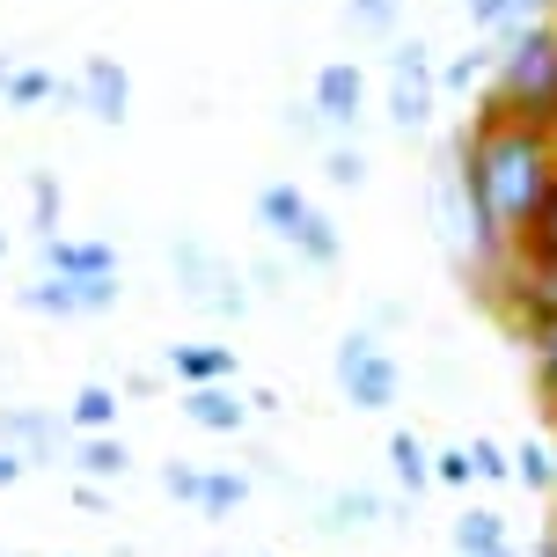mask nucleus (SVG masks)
I'll list each match as a JSON object with an SVG mask.
<instances>
[{"instance_id":"nucleus-34","label":"nucleus","mask_w":557,"mask_h":557,"mask_svg":"<svg viewBox=\"0 0 557 557\" xmlns=\"http://www.w3.org/2000/svg\"><path fill=\"white\" fill-rule=\"evenodd\" d=\"M492 557H513V550H492Z\"/></svg>"},{"instance_id":"nucleus-26","label":"nucleus","mask_w":557,"mask_h":557,"mask_svg":"<svg viewBox=\"0 0 557 557\" xmlns=\"http://www.w3.org/2000/svg\"><path fill=\"white\" fill-rule=\"evenodd\" d=\"M323 176L352 191V184H367V154H360V147H331V154H323Z\"/></svg>"},{"instance_id":"nucleus-10","label":"nucleus","mask_w":557,"mask_h":557,"mask_svg":"<svg viewBox=\"0 0 557 557\" xmlns=\"http://www.w3.org/2000/svg\"><path fill=\"white\" fill-rule=\"evenodd\" d=\"M184 418H191V425H206V433H243L250 396H235L227 382H191V389H184Z\"/></svg>"},{"instance_id":"nucleus-21","label":"nucleus","mask_w":557,"mask_h":557,"mask_svg":"<svg viewBox=\"0 0 557 557\" xmlns=\"http://www.w3.org/2000/svg\"><path fill=\"white\" fill-rule=\"evenodd\" d=\"M389 470L404 476L411 492H418V484H433V455H425V441H418V433H396V441H389Z\"/></svg>"},{"instance_id":"nucleus-19","label":"nucleus","mask_w":557,"mask_h":557,"mask_svg":"<svg viewBox=\"0 0 557 557\" xmlns=\"http://www.w3.org/2000/svg\"><path fill=\"white\" fill-rule=\"evenodd\" d=\"M0 441L15 447V455H23V447H29V462H37V455L52 447V425H45V418H37V411H0Z\"/></svg>"},{"instance_id":"nucleus-30","label":"nucleus","mask_w":557,"mask_h":557,"mask_svg":"<svg viewBox=\"0 0 557 557\" xmlns=\"http://www.w3.org/2000/svg\"><path fill=\"white\" fill-rule=\"evenodd\" d=\"M23 470H29V455H15V447L0 441V492H8V484H15V476H23Z\"/></svg>"},{"instance_id":"nucleus-4","label":"nucleus","mask_w":557,"mask_h":557,"mask_svg":"<svg viewBox=\"0 0 557 557\" xmlns=\"http://www.w3.org/2000/svg\"><path fill=\"white\" fill-rule=\"evenodd\" d=\"M337 389L352 411H389L404 396V367L389 360V345L374 331H345L337 337Z\"/></svg>"},{"instance_id":"nucleus-18","label":"nucleus","mask_w":557,"mask_h":557,"mask_svg":"<svg viewBox=\"0 0 557 557\" xmlns=\"http://www.w3.org/2000/svg\"><path fill=\"white\" fill-rule=\"evenodd\" d=\"M66 418H74L82 433H111V425H117V389H111V382H88V389L66 404Z\"/></svg>"},{"instance_id":"nucleus-23","label":"nucleus","mask_w":557,"mask_h":557,"mask_svg":"<svg viewBox=\"0 0 557 557\" xmlns=\"http://www.w3.org/2000/svg\"><path fill=\"white\" fill-rule=\"evenodd\" d=\"M521 257H535V264H557V184H550V198H543V213H535Z\"/></svg>"},{"instance_id":"nucleus-3","label":"nucleus","mask_w":557,"mask_h":557,"mask_svg":"<svg viewBox=\"0 0 557 557\" xmlns=\"http://www.w3.org/2000/svg\"><path fill=\"white\" fill-rule=\"evenodd\" d=\"M257 221L272 227V243H286V250L301 257V264H315V272H331L337 257H345L337 221L301 191V184H264V191H257Z\"/></svg>"},{"instance_id":"nucleus-16","label":"nucleus","mask_w":557,"mask_h":557,"mask_svg":"<svg viewBox=\"0 0 557 557\" xmlns=\"http://www.w3.org/2000/svg\"><path fill=\"white\" fill-rule=\"evenodd\" d=\"M59 82L45 74V66H8V82H0V103L8 111H37V103H52Z\"/></svg>"},{"instance_id":"nucleus-13","label":"nucleus","mask_w":557,"mask_h":557,"mask_svg":"<svg viewBox=\"0 0 557 557\" xmlns=\"http://www.w3.org/2000/svg\"><path fill=\"white\" fill-rule=\"evenodd\" d=\"M535 15H557V0H470V29H484V37H506Z\"/></svg>"},{"instance_id":"nucleus-9","label":"nucleus","mask_w":557,"mask_h":557,"mask_svg":"<svg viewBox=\"0 0 557 557\" xmlns=\"http://www.w3.org/2000/svg\"><path fill=\"white\" fill-rule=\"evenodd\" d=\"M176 272L191 278V301L198 308H221V315H243V286L221 272V257L213 250H198V243H184L176 250Z\"/></svg>"},{"instance_id":"nucleus-12","label":"nucleus","mask_w":557,"mask_h":557,"mask_svg":"<svg viewBox=\"0 0 557 557\" xmlns=\"http://www.w3.org/2000/svg\"><path fill=\"white\" fill-rule=\"evenodd\" d=\"M169 367H176L184 389L191 382H235V352L227 345H169Z\"/></svg>"},{"instance_id":"nucleus-31","label":"nucleus","mask_w":557,"mask_h":557,"mask_svg":"<svg viewBox=\"0 0 557 557\" xmlns=\"http://www.w3.org/2000/svg\"><path fill=\"white\" fill-rule=\"evenodd\" d=\"M8 66H15V59H8V52H0V82H8Z\"/></svg>"},{"instance_id":"nucleus-29","label":"nucleus","mask_w":557,"mask_h":557,"mask_svg":"<svg viewBox=\"0 0 557 557\" xmlns=\"http://www.w3.org/2000/svg\"><path fill=\"white\" fill-rule=\"evenodd\" d=\"M433 476H441V484H470V447H447V455H433Z\"/></svg>"},{"instance_id":"nucleus-6","label":"nucleus","mask_w":557,"mask_h":557,"mask_svg":"<svg viewBox=\"0 0 557 557\" xmlns=\"http://www.w3.org/2000/svg\"><path fill=\"white\" fill-rule=\"evenodd\" d=\"M111 301H117V272H96V278L45 272L37 286H23V308H37V315H103Z\"/></svg>"},{"instance_id":"nucleus-14","label":"nucleus","mask_w":557,"mask_h":557,"mask_svg":"<svg viewBox=\"0 0 557 557\" xmlns=\"http://www.w3.org/2000/svg\"><path fill=\"white\" fill-rule=\"evenodd\" d=\"M455 550L492 557V550H513V543H506V521L492 513V506H470V513H455Z\"/></svg>"},{"instance_id":"nucleus-22","label":"nucleus","mask_w":557,"mask_h":557,"mask_svg":"<svg viewBox=\"0 0 557 557\" xmlns=\"http://www.w3.org/2000/svg\"><path fill=\"white\" fill-rule=\"evenodd\" d=\"M513 476L529 484V492H557V455L543 441H521V455H513Z\"/></svg>"},{"instance_id":"nucleus-17","label":"nucleus","mask_w":557,"mask_h":557,"mask_svg":"<svg viewBox=\"0 0 557 557\" xmlns=\"http://www.w3.org/2000/svg\"><path fill=\"white\" fill-rule=\"evenodd\" d=\"M243 499H250V484H243L235 470H198V492H191L198 513H235Z\"/></svg>"},{"instance_id":"nucleus-33","label":"nucleus","mask_w":557,"mask_h":557,"mask_svg":"<svg viewBox=\"0 0 557 557\" xmlns=\"http://www.w3.org/2000/svg\"><path fill=\"white\" fill-rule=\"evenodd\" d=\"M0 257H8V235H0Z\"/></svg>"},{"instance_id":"nucleus-1","label":"nucleus","mask_w":557,"mask_h":557,"mask_svg":"<svg viewBox=\"0 0 557 557\" xmlns=\"http://www.w3.org/2000/svg\"><path fill=\"white\" fill-rule=\"evenodd\" d=\"M550 184H557V133L550 125H529V117H506V111L476 103V117L455 139V191L470 198L484 272L529 243Z\"/></svg>"},{"instance_id":"nucleus-15","label":"nucleus","mask_w":557,"mask_h":557,"mask_svg":"<svg viewBox=\"0 0 557 557\" xmlns=\"http://www.w3.org/2000/svg\"><path fill=\"white\" fill-rule=\"evenodd\" d=\"M529 367H535V389H543V404L557 411V315H535L529 331Z\"/></svg>"},{"instance_id":"nucleus-25","label":"nucleus","mask_w":557,"mask_h":557,"mask_svg":"<svg viewBox=\"0 0 557 557\" xmlns=\"http://www.w3.org/2000/svg\"><path fill=\"white\" fill-rule=\"evenodd\" d=\"M396 8L404 0H345V23L352 29H396Z\"/></svg>"},{"instance_id":"nucleus-32","label":"nucleus","mask_w":557,"mask_h":557,"mask_svg":"<svg viewBox=\"0 0 557 557\" xmlns=\"http://www.w3.org/2000/svg\"><path fill=\"white\" fill-rule=\"evenodd\" d=\"M543 557H557V535H550V543H543Z\"/></svg>"},{"instance_id":"nucleus-8","label":"nucleus","mask_w":557,"mask_h":557,"mask_svg":"<svg viewBox=\"0 0 557 557\" xmlns=\"http://www.w3.org/2000/svg\"><path fill=\"white\" fill-rule=\"evenodd\" d=\"M74 96H82V111L96 117V125H125V111H133V74H125L111 52H88Z\"/></svg>"},{"instance_id":"nucleus-2","label":"nucleus","mask_w":557,"mask_h":557,"mask_svg":"<svg viewBox=\"0 0 557 557\" xmlns=\"http://www.w3.org/2000/svg\"><path fill=\"white\" fill-rule=\"evenodd\" d=\"M476 103H484V111H506V117H529V125H550V133H557V15H535V23L506 29Z\"/></svg>"},{"instance_id":"nucleus-27","label":"nucleus","mask_w":557,"mask_h":557,"mask_svg":"<svg viewBox=\"0 0 557 557\" xmlns=\"http://www.w3.org/2000/svg\"><path fill=\"white\" fill-rule=\"evenodd\" d=\"M492 52H499V45H492ZM492 52H462L455 66H441V88H476L492 74Z\"/></svg>"},{"instance_id":"nucleus-28","label":"nucleus","mask_w":557,"mask_h":557,"mask_svg":"<svg viewBox=\"0 0 557 557\" xmlns=\"http://www.w3.org/2000/svg\"><path fill=\"white\" fill-rule=\"evenodd\" d=\"M29 206H37V235H52V221H59V184L52 176H29Z\"/></svg>"},{"instance_id":"nucleus-20","label":"nucleus","mask_w":557,"mask_h":557,"mask_svg":"<svg viewBox=\"0 0 557 557\" xmlns=\"http://www.w3.org/2000/svg\"><path fill=\"white\" fill-rule=\"evenodd\" d=\"M74 462H82L88 476H125V462H133V455H125V441H117V433H88Z\"/></svg>"},{"instance_id":"nucleus-24","label":"nucleus","mask_w":557,"mask_h":557,"mask_svg":"<svg viewBox=\"0 0 557 557\" xmlns=\"http://www.w3.org/2000/svg\"><path fill=\"white\" fill-rule=\"evenodd\" d=\"M470 476L499 484V476H513V455H506L499 441H470Z\"/></svg>"},{"instance_id":"nucleus-7","label":"nucleus","mask_w":557,"mask_h":557,"mask_svg":"<svg viewBox=\"0 0 557 557\" xmlns=\"http://www.w3.org/2000/svg\"><path fill=\"white\" fill-rule=\"evenodd\" d=\"M315 117L331 125V133H352L367 117V74H360V59H331V66H315Z\"/></svg>"},{"instance_id":"nucleus-5","label":"nucleus","mask_w":557,"mask_h":557,"mask_svg":"<svg viewBox=\"0 0 557 557\" xmlns=\"http://www.w3.org/2000/svg\"><path fill=\"white\" fill-rule=\"evenodd\" d=\"M433 103H441V74H433V52L411 37V45L389 52V117H396V133H425V125H433Z\"/></svg>"},{"instance_id":"nucleus-11","label":"nucleus","mask_w":557,"mask_h":557,"mask_svg":"<svg viewBox=\"0 0 557 557\" xmlns=\"http://www.w3.org/2000/svg\"><path fill=\"white\" fill-rule=\"evenodd\" d=\"M45 272H66V278H96V272H117V250L111 243H66V235H45Z\"/></svg>"}]
</instances>
